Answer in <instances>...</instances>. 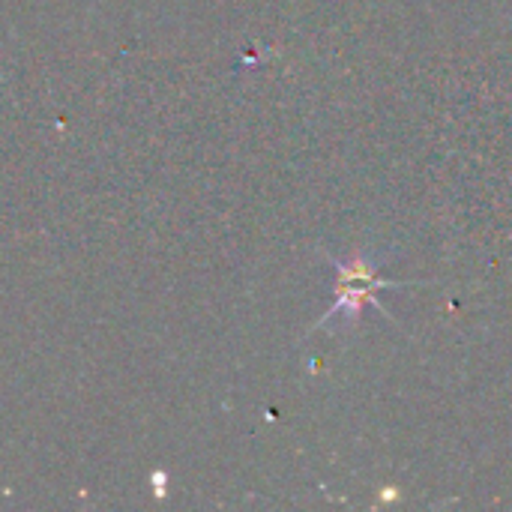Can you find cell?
Instances as JSON below:
<instances>
[{
	"instance_id": "obj_1",
	"label": "cell",
	"mask_w": 512,
	"mask_h": 512,
	"mask_svg": "<svg viewBox=\"0 0 512 512\" xmlns=\"http://www.w3.org/2000/svg\"><path fill=\"white\" fill-rule=\"evenodd\" d=\"M333 261V270H336V300L333 306L315 321L312 333L315 330H327L333 327L339 318L345 321L348 330H354L363 318V309L372 306L378 309L387 321H393V315L381 306L378 300V291H396V288H408L411 282H390L378 273V264L369 258V255H354L351 261H339V258H330Z\"/></svg>"
}]
</instances>
